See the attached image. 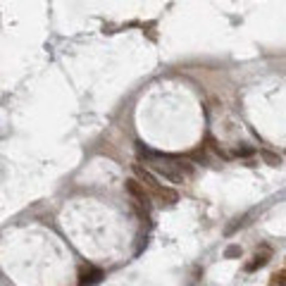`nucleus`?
I'll use <instances>...</instances> for the list:
<instances>
[{"label": "nucleus", "mask_w": 286, "mask_h": 286, "mask_svg": "<svg viewBox=\"0 0 286 286\" xmlns=\"http://www.w3.org/2000/svg\"><path fill=\"white\" fill-rule=\"evenodd\" d=\"M146 160H148V165L158 174H162L165 179H169V181H174V184H181L184 179L191 177V165L188 162H169L167 158H160V155H155V153H146Z\"/></svg>", "instance_id": "1"}, {"label": "nucleus", "mask_w": 286, "mask_h": 286, "mask_svg": "<svg viewBox=\"0 0 286 286\" xmlns=\"http://www.w3.org/2000/svg\"><path fill=\"white\" fill-rule=\"evenodd\" d=\"M127 191H129V196H131L134 203L143 205L146 210L150 207V191H148L146 184H141L138 179H129V181H127Z\"/></svg>", "instance_id": "2"}, {"label": "nucleus", "mask_w": 286, "mask_h": 286, "mask_svg": "<svg viewBox=\"0 0 286 286\" xmlns=\"http://www.w3.org/2000/svg\"><path fill=\"white\" fill-rule=\"evenodd\" d=\"M269 257H272V250L267 246H262L260 250H255V255H253V260L246 265L248 272H253V269H260V267H265L267 262H269Z\"/></svg>", "instance_id": "3"}, {"label": "nucleus", "mask_w": 286, "mask_h": 286, "mask_svg": "<svg viewBox=\"0 0 286 286\" xmlns=\"http://www.w3.org/2000/svg\"><path fill=\"white\" fill-rule=\"evenodd\" d=\"M150 196L158 198L160 203H165V205H174V203L179 200L177 191H172V188H167V186H158L155 191H150Z\"/></svg>", "instance_id": "4"}, {"label": "nucleus", "mask_w": 286, "mask_h": 286, "mask_svg": "<svg viewBox=\"0 0 286 286\" xmlns=\"http://www.w3.org/2000/svg\"><path fill=\"white\" fill-rule=\"evenodd\" d=\"M103 279V272L98 267H81L79 269V284H98Z\"/></svg>", "instance_id": "5"}, {"label": "nucleus", "mask_w": 286, "mask_h": 286, "mask_svg": "<svg viewBox=\"0 0 286 286\" xmlns=\"http://www.w3.org/2000/svg\"><path fill=\"white\" fill-rule=\"evenodd\" d=\"M134 172H136V177L141 179V184H146V186H148V191H155V188L160 186V181L153 177V174H150L146 167H141V165H134Z\"/></svg>", "instance_id": "6"}, {"label": "nucleus", "mask_w": 286, "mask_h": 286, "mask_svg": "<svg viewBox=\"0 0 286 286\" xmlns=\"http://www.w3.org/2000/svg\"><path fill=\"white\" fill-rule=\"evenodd\" d=\"M269 284H272V286H286V269L274 272V274L269 276Z\"/></svg>", "instance_id": "7"}, {"label": "nucleus", "mask_w": 286, "mask_h": 286, "mask_svg": "<svg viewBox=\"0 0 286 286\" xmlns=\"http://www.w3.org/2000/svg\"><path fill=\"white\" fill-rule=\"evenodd\" d=\"M262 158L267 160V165H279V162H281V160H279V155L269 153V150H262Z\"/></svg>", "instance_id": "8"}, {"label": "nucleus", "mask_w": 286, "mask_h": 286, "mask_svg": "<svg viewBox=\"0 0 286 286\" xmlns=\"http://www.w3.org/2000/svg\"><path fill=\"white\" fill-rule=\"evenodd\" d=\"M224 255L227 257H241V246H229L224 250Z\"/></svg>", "instance_id": "9"}]
</instances>
